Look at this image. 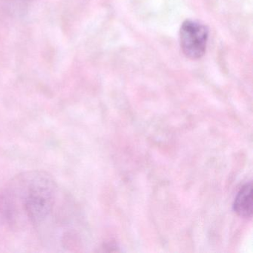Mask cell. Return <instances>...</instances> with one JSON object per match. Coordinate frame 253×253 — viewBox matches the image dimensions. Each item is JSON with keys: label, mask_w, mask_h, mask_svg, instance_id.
Here are the masks:
<instances>
[{"label": "cell", "mask_w": 253, "mask_h": 253, "mask_svg": "<svg viewBox=\"0 0 253 253\" xmlns=\"http://www.w3.org/2000/svg\"><path fill=\"white\" fill-rule=\"evenodd\" d=\"M57 184L48 173L33 171L16 177L2 200V209L10 222L17 223L19 216L33 226L43 223L52 211Z\"/></svg>", "instance_id": "obj_1"}, {"label": "cell", "mask_w": 253, "mask_h": 253, "mask_svg": "<svg viewBox=\"0 0 253 253\" xmlns=\"http://www.w3.org/2000/svg\"><path fill=\"white\" fill-rule=\"evenodd\" d=\"M209 38L207 26L195 20H185L180 30V47L183 54L191 60L204 55Z\"/></svg>", "instance_id": "obj_2"}, {"label": "cell", "mask_w": 253, "mask_h": 253, "mask_svg": "<svg viewBox=\"0 0 253 253\" xmlns=\"http://www.w3.org/2000/svg\"><path fill=\"white\" fill-rule=\"evenodd\" d=\"M235 212L245 218H250L253 215V183H246L242 186L235 197L233 204Z\"/></svg>", "instance_id": "obj_3"}]
</instances>
